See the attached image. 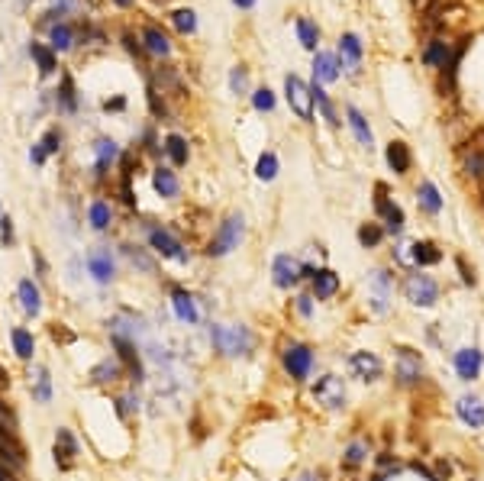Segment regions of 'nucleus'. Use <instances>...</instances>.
<instances>
[{
  "label": "nucleus",
  "mask_w": 484,
  "mask_h": 481,
  "mask_svg": "<svg viewBox=\"0 0 484 481\" xmlns=\"http://www.w3.org/2000/svg\"><path fill=\"white\" fill-rule=\"evenodd\" d=\"M114 404H116V413H120V417H129L133 410H139V397H136V391H133V394L116 397Z\"/></svg>",
  "instance_id": "49"
},
{
  "label": "nucleus",
  "mask_w": 484,
  "mask_h": 481,
  "mask_svg": "<svg viewBox=\"0 0 484 481\" xmlns=\"http://www.w3.org/2000/svg\"><path fill=\"white\" fill-rule=\"evenodd\" d=\"M32 259H36V272H39V278H49V265H46V259H42V252H36V249H32Z\"/></svg>",
  "instance_id": "56"
},
{
  "label": "nucleus",
  "mask_w": 484,
  "mask_h": 481,
  "mask_svg": "<svg viewBox=\"0 0 484 481\" xmlns=\"http://www.w3.org/2000/svg\"><path fill=\"white\" fill-rule=\"evenodd\" d=\"M423 375V362L413 349H401L397 352V382L401 384H416Z\"/></svg>",
  "instance_id": "16"
},
{
  "label": "nucleus",
  "mask_w": 484,
  "mask_h": 481,
  "mask_svg": "<svg viewBox=\"0 0 484 481\" xmlns=\"http://www.w3.org/2000/svg\"><path fill=\"white\" fill-rule=\"evenodd\" d=\"M0 423H7L10 430H16V413L10 410V404H4V401H0Z\"/></svg>",
  "instance_id": "54"
},
{
  "label": "nucleus",
  "mask_w": 484,
  "mask_h": 481,
  "mask_svg": "<svg viewBox=\"0 0 484 481\" xmlns=\"http://www.w3.org/2000/svg\"><path fill=\"white\" fill-rule=\"evenodd\" d=\"M229 87H233V94L249 91V68H246V65H236V68L229 71Z\"/></svg>",
  "instance_id": "46"
},
{
  "label": "nucleus",
  "mask_w": 484,
  "mask_h": 481,
  "mask_svg": "<svg viewBox=\"0 0 484 481\" xmlns=\"http://www.w3.org/2000/svg\"><path fill=\"white\" fill-rule=\"evenodd\" d=\"M120 249H123V255H126V259L133 262V265L143 268L145 275H155V262H152L149 255H145V249H139V245H120Z\"/></svg>",
  "instance_id": "43"
},
{
  "label": "nucleus",
  "mask_w": 484,
  "mask_h": 481,
  "mask_svg": "<svg viewBox=\"0 0 484 481\" xmlns=\"http://www.w3.org/2000/svg\"><path fill=\"white\" fill-rule=\"evenodd\" d=\"M242 233H246V220H242V214H229L226 220L219 223L217 233H213L210 245H207V255H213V259H223V255H229L233 249H239Z\"/></svg>",
  "instance_id": "2"
},
{
  "label": "nucleus",
  "mask_w": 484,
  "mask_h": 481,
  "mask_svg": "<svg viewBox=\"0 0 484 481\" xmlns=\"http://www.w3.org/2000/svg\"><path fill=\"white\" fill-rule=\"evenodd\" d=\"M123 378V365L116 359H104L91 368V382L94 384H110V382H120Z\"/></svg>",
  "instance_id": "32"
},
{
  "label": "nucleus",
  "mask_w": 484,
  "mask_h": 481,
  "mask_svg": "<svg viewBox=\"0 0 484 481\" xmlns=\"http://www.w3.org/2000/svg\"><path fill=\"white\" fill-rule=\"evenodd\" d=\"M410 259H413L416 265H436V262L442 259V252H439L432 243H413L410 245Z\"/></svg>",
  "instance_id": "40"
},
{
  "label": "nucleus",
  "mask_w": 484,
  "mask_h": 481,
  "mask_svg": "<svg viewBox=\"0 0 484 481\" xmlns=\"http://www.w3.org/2000/svg\"><path fill=\"white\" fill-rule=\"evenodd\" d=\"M30 55L32 61H36L39 75H52L55 65H59V59H55V52L46 46V42H30Z\"/></svg>",
  "instance_id": "33"
},
{
  "label": "nucleus",
  "mask_w": 484,
  "mask_h": 481,
  "mask_svg": "<svg viewBox=\"0 0 484 481\" xmlns=\"http://www.w3.org/2000/svg\"><path fill=\"white\" fill-rule=\"evenodd\" d=\"M39 145H42V152L46 155H55L61 149V130H49L46 136L39 139Z\"/></svg>",
  "instance_id": "50"
},
{
  "label": "nucleus",
  "mask_w": 484,
  "mask_h": 481,
  "mask_svg": "<svg viewBox=\"0 0 484 481\" xmlns=\"http://www.w3.org/2000/svg\"><path fill=\"white\" fill-rule=\"evenodd\" d=\"M381 239H385V229H381L378 223H362V226H358V243H362L365 249H375Z\"/></svg>",
  "instance_id": "44"
},
{
  "label": "nucleus",
  "mask_w": 484,
  "mask_h": 481,
  "mask_svg": "<svg viewBox=\"0 0 484 481\" xmlns=\"http://www.w3.org/2000/svg\"><path fill=\"white\" fill-rule=\"evenodd\" d=\"M349 368L362 378V382H378L381 375H385V365L375 352H352V359H349Z\"/></svg>",
  "instance_id": "13"
},
{
  "label": "nucleus",
  "mask_w": 484,
  "mask_h": 481,
  "mask_svg": "<svg viewBox=\"0 0 484 481\" xmlns=\"http://www.w3.org/2000/svg\"><path fill=\"white\" fill-rule=\"evenodd\" d=\"M416 200H420V207H423L426 214H439L442 210V197H439V188L432 181H423L416 188Z\"/></svg>",
  "instance_id": "36"
},
{
  "label": "nucleus",
  "mask_w": 484,
  "mask_h": 481,
  "mask_svg": "<svg viewBox=\"0 0 484 481\" xmlns=\"http://www.w3.org/2000/svg\"><path fill=\"white\" fill-rule=\"evenodd\" d=\"M481 365H484V355L478 349H459L455 352V372H459L461 382H471L481 375Z\"/></svg>",
  "instance_id": "17"
},
{
  "label": "nucleus",
  "mask_w": 484,
  "mask_h": 481,
  "mask_svg": "<svg viewBox=\"0 0 484 481\" xmlns=\"http://www.w3.org/2000/svg\"><path fill=\"white\" fill-rule=\"evenodd\" d=\"M30 378H32V401H36V404H49V401H52V378H49V368L32 365Z\"/></svg>",
  "instance_id": "25"
},
{
  "label": "nucleus",
  "mask_w": 484,
  "mask_h": 481,
  "mask_svg": "<svg viewBox=\"0 0 484 481\" xmlns=\"http://www.w3.org/2000/svg\"><path fill=\"white\" fill-rule=\"evenodd\" d=\"M310 300H313V298H307V294H303V298H297V310H301V313H303V317H310V313H313Z\"/></svg>",
  "instance_id": "57"
},
{
  "label": "nucleus",
  "mask_w": 484,
  "mask_h": 481,
  "mask_svg": "<svg viewBox=\"0 0 484 481\" xmlns=\"http://www.w3.org/2000/svg\"><path fill=\"white\" fill-rule=\"evenodd\" d=\"M368 300L375 313L387 310V300H391V275L387 272H371L368 278Z\"/></svg>",
  "instance_id": "14"
},
{
  "label": "nucleus",
  "mask_w": 484,
  "mask_h": 481,
  "mask_svg": "<svg viewBox=\"0 0 484 481\" xmlns=\"http://www.w3.org/2000/svg\"><path fill=\"white\" fill-rule=\"evenodd\" d=\"M145 97H149V107H152V114H155V116H162V120H165V116H168V107H165V100H159V91H155V87L149 85V94H145Z\"/></svg>",
  "instance_id": "53"
},
{
  "label": "nucleus",
  "mask_w": 484,
  "mask_h": 481,
  "mask_svg": "<svg viewBox=\"0 0 484 481\" xmlns=\"http://www.w3.org/2000/svg\"><path fill=\"white\" fill-rule=\"evenodd\" d=\"M152 188H155V194L165 200L178 197V191H181V184H178V175H174L168 165H159V169L152 171Z\"/></svg>",
  "instance_id": "21"
},
{
  "label": "nucleus",
  "mask_w": 484,
  "mask_h": 481,
  "mask_svg": "<svg viewBox=\"0 0 484 481\" xmlns=\"http://www.w3.org/2000/svg\"><path fill=\"white\" fill-rule=\"evenodd\" d=\"M432 4H436V0H413V7L420 10V13H426V10H432Z\"/></svg>",
  "instance_id": "60"
},
{
  "label": "nucleus",
  "mask_w": 484,
  "mask_h": 481,
  "mask_svg": "<svg viewBox=\"0 0 484 481\" xmlns=\"http://www.w3.org/2000/svg\"><path fill=\"white\" fill-rule=\"evenodd\" d=\"M143 42H145V52L152 55H159V59H165L168 52H171V42H168V36L159 30V26H145L143 30Z\"/></svg>",
  "instance_id": "30"
},
{
  "label": "nucleus",
  "mask_w": 484,
  "mask_h": 481,
  "mask_svg": "<svg viewBox=\"0 0 484 481\" xmlns=\"http://www.w3.org/2000/svg\"><path fill=\"white\" fill-rule=\"evenodd\" d=\"M284 94H288V104L301 120H313V94H310V85L297 75H288L284 78Z\"/></svg>",
  "instance_id": "6"
},
{
  "label": "nucleus",
  "mask_w": 484,
  "mask_h": 481,
  "mask_svg": "<svg viewBox=\"0 0 484 481\" xmlns=\"http://www.w3.org/2000/svg\"><path fill=\"white\" fill-rule=\"evenodd\" d=\"M114 4H116V7H123V10H129L133 4H136V0H114Z\"/></svg>",
  "instance_id": "64"
},
{
  "label": "nucleus",
  "mask_w": 484,
  "mask_h": 481,
  "mask_svg": "<svg viewBox=\"0 0 484 481\" xmlns=\"http://www.w3.org/2000/svg\"><path fill=\"white\" fill-rule=\"evenodd\" d=\"M46 159H49V155L46 152H42V145H32V149H30V162H32V165H46Z\"/></svg>",
  "instance_id": "55"
},
{
  "label": "nucleus",
  "mask_w": 484,
  "mask_h": 481,
  "mask_svg": "<svg viewBox=\"0 0 484 481\" xmlns=\"http://www.w3.org/2000/svg\"><path fill=\"white\" fill-rule=\"evenodd\" d=\"M252 104H255V110H262V114L274 110V91L272 87H258V91L252 94Z\"/></svg>",
  "instance_id": "47"
},
{
  "label": "nucleus",
  "mask_w": 484,
  "mask_h": 481,
  "mask_svg": "<svg viewBox=\"0 0 484 481\" xmlns=\"http://www.w3.org/2000/svg\"><path fill=\"white\" fill-rule=\"evenodd\" d=\"M123 42H126V49H129V52H136V55H143V52H145V49L139 46V42H136V39H133V36H123Z\"/></svg>",
  "instance_id": "58"
},
{
  "label": "nucleus",
  "mask_w": 484,
  "mask_h": 481,
  "mask_svg": "<svg viewBox=\"0 0 484 481\" xmlns=\"http://www.w3.org/2000/svg\"><path fill=\"white\" fill-rule=\"evenodd\" d=\"M313 294H317V300H326L333 298L336 291H339V275L336 272H329V268H320V272H313Z\"/></svg>",
  "instance_id": "28"
},
{
  "label": "nucleus",
  "mask_w": 484,
  "mask_h": 481,
  "mask_svg": "<svg viewBox=\"0 0 484 481\" xmlns=\"http://www.w3.org/2000/svg\"><path fill=\"white\" fill-rule=\"evenodd\" d=\"M375 207H378V217L385 220V229L387 233H394V236H401L404 233V210L394 200H387V197H378L375 200Z\"/></svg>",
  "instance_id": "22"
},
{
  "label": "nucleus",
  "mask_w": 484,
  "mask_h": 481,
  "mask_svg": "<svg viewBox=\"0 0 484 481\" xmlns=\"http://www.w3.org/2000/svg\"><path fill=\"white\" fill-rule=\"evenodd\" d=\"M123 107H126V100L123 97H114V100H107L104 104V110H123Z\"/></svg>",
  "instance_id": "59"
},
{
  "label": "nucleus",
  "mask_w": 484,
  "mask_h": 481,
  "mask_svg": "<svg viewBox=\"0 0 484 481\" xmlns=\"http://www.w3.org/2000/svg\"><path fill=\"white\" fill-rule=\"evenodd\" d=\"M59 94V107L68 110V114H75L78 110V94H75V81H71V75H61V91Z\"/></svg>",
  "instance_id": "42"
},
{
  "label": "nucleus",
  "mask_w": 484,
  "mask_h": 481,
  "mask_svg": "<svg viewBox=\"0 0 484 481\" xmlns=\"http://www.w3.org/2000/svg\"><path fill=\"white\" fill-rule=\"evenodd\" d=\"M110 343H114V349H116V362L129 368V378H133V384L139 388V384L145 382V362H143V352H139L136 339L110 336Z\"/></svg>",
  "instance_id": "4"
},
{
  "label": "nucleus",
  "mask_w": 484,
  "mask_h": 481,
  "mask_svg": "<svg viewBox=\"0 0 484 481\" xmlns=\"http://www.w3.org/2000/svg\"><path fill=\"white\" fill-rule=\"evenodd\" d=\"M171 23L178 32H184V36H190V32L197 30V13L194 10H174L171 13Z\"/></svg>",
  "instance_id": "45"
},
{
  "label": "nucleus",
  "mask_w": 484,
  "mask_h": 481,
  "mask_svg": "<svg viewBox=\"0 0 484 481\" xmlns=\"http://www.w3.org/2000/svg\"><path fill=\"white\" fill-rule=\"evenodd\" d=\"M339 78V55L333 52H317V59H313V81H336Z\"/></svg>",
  "instance_id": "24"
},
{
  "label": "nucleus",
  "mask_w": 484,
  "mask_h": 481,
  "mask_svg": "<svg viewBox=\"0 0 484 481\" xmlns=\"http://www.w3.org/2000/svg\"><path fill=\"white\" fill-rule=\"evenodd\" d=\"M10 343H13V352L20 355V359L32 362V355H36V339H32L30 329L13 327V329H10Z\"/></svg>",
  "instance_id": "29"
},
{
  "label": "nucleus",
  "mask_w": 484,
  "mask_h": 481,
  "mask_svg": "<svg viewBox=\"0 0 484 481\" xmlns=\"http://www.w3.org/2000/svg\"><path fill=\"white\" fill-rule=\"evenodd\" d=\"M0 462H4V465H13V468H23L26 465L23 443L16 439V433L7 427V423H0Z\"/></svg>",
  "instance_id": "10"
},
{
  "label": "nucleus",
  "mask_w": 484,
  "mask_h": 481,
  "mask_svg": "<svg viewBox=\"0 0 484 481\" xmlns=\"http://www.w3.org/2000/svg\"><path fill=\"white\" fill-rule=\"evenodd\" d=\"M171 310H174V317L181 323H188V327H194L197 320H200V313H197V300H194V294H188L184 288H178L174 284L171 288Z\"/></svg>",
  "instance_id": "15"
},
{
  "label": "nucleus",
  "mask_w": 484,
  "mask_h": 481,
  "mask_svg": "<svg viewBox=\"0 0 484 481\" xmlns=\"http://www.w3.org/2000/svg\"><path fill=\"white\" fill-rule=\"evenodd\" d=\"M365 456H368V446H365V443H352V446L346 449V465H349V468L362 465Z\"/></svg>",
  "instance_id": "48"
},
{
  "label": "nucleus",
  "mask_w": 484,
  "mask_h": 481,
  "mask_svg": "<svg viewBox=\"0 0 484 481\" xmlns=\"http://www.w3.org/2000/svg\"><path fill=\"white\" fill-rule=\"evenodd\" d=\"M404 294L416 307H432L439 300V284L430 275H410L407 284H404Z\"/></svg>",
  "instance_id": "7"
},
{
  "label": "nucleus",
  "mask_w": 484,
  "mask_h": 481,
  "mask_svg": "<svg viewBox=\"0 0 484 481\" xmlns=\"http://www.w3.org/2000/svg\"><path fill=\"white\" fill-rule=\"evenodd\" d=\"M362 39L356 36V32H346V36L339 39V55H342V65H346V71H352L356 75L358 65H362Z\"/></svg>",
  "instance_id": "20"
},
{
  "label": "nucleus",
  "mask_w": 484,
  "mask_h": 481,
  "mask_svg": "<svg viewBox=\"0 0 484 481\" xmlns=\"http://www.w3.org/2000/svg\"><path fill=\"white\" fill-rule=\"evenodd\" d=\"M284 368H288V375L294 378V382H303V378L310 375V368H313V352L307 349V346H301V343L288 346V349H284Z\"/></svg>",
  "instance_id": "9"
},
{
  "label": "nucleus",
  "mask_w": 484,
  "mask_h": 481,
  "mask_svg": "<svg viewBox=\"0 0 484 481\" xmlns=\"http://www.w3.org/2000/svg\"><path fill=\"white\" fill-rule=\"evenodd\" d=\"M165 152H168V159H171V165H188V155H190V149H188V139L184 136H178V133H168L165 136Z\"/></svg>",
  "instance_id": "34"
},
{
  "label": "nucleus",
  "mask_w": 484,
  "mask_h": 481,
  "mask_svg": "<svg viewBox=\"0 0 484 481\" xmlns=\"http://www.w3.org/2000/svg\"><path fill=\"white\" fill-rule=\"evenodd\" d=\"M4 388H10V375L4 372V365H0V391H4Z\"/></svg>",
  "instance_id": "63"
},
{
  "label": "nucleus",
  "mask_w": 484,
  "mask_h": 481,
  "mask_svg": "<svg viewBox=\"0 0 484 481\" xmlns=\"http://www.w3.org/2000/svg\"><path fill=\"white\" fill-rule=\"evenodd\" d=\"M301 268L303 265L294 255H274V262H272L274 284H278V288H294V284L301 281Z\"/></svg>",
  "instance_id": "12"
},
{
  "label": "nucleus",
  "mask_w": 484,
  "mask_h": 481,
  "mask_svg": "<svg viewBox=\"0 0 484 481\" xmlns=\"http://www.w3.org/2000/svg\"><path fill=\"white\" fill-rule=\"evenodd\" d=\"M310 94H313V104H317L320 114H323V120H329V126H339V116H336L333 100L326 97V91L320 87V81H313V85H310Z\"/></svg>",
  "instance_id": "37"
},
{
  "label": "nucleus",
  "mask_w": 484,
  "mask_h": 481,
  "mask_svg": "<svg viewBox=\"0 0 484 481\" xmlns=\"http://www.w3.org/2000/svg\"><path fill=\"white\" fill-rule=\"evenodd\" d=\"M94 155H97V165H94V175H107V169L114 165L116 159H120V145L114 142V139H107V136H100L97 142H94Z\"/></svg>",
  "instance_id": "23"
},
{
  "label": "nucleus",
  "mask_w": 484,
  "mask_h": 481,
  "mask_svg": "<svg viewBox=\"0 0 484 481\" xmlns=\"http://www.w3.org/2000/svg\"><path fill=\"white\" fill-rule=\"evenodd\" d=\"M313 397H317V404H323L326 410H339V407L346 404V384H342V378H336V375H326V378H320V382L313 384Z\"/></svg>",
  "instance_id": "8"
},
{
  "label": "nucleus",
  "mask_w": 484,
  "mask_h": 481,
  "mask_svg": "<svg viewBox=\"0 0 484 481\" xmlns=\"http://www.w3.org/2000/svg\"><path fill=\"white\" fill-rule=\"evenodd\" d=\"M84 262H87V272L97 284H110L116 278V262L110 255V249H91Z\"/></svg>",
  "instance_id": "11"
},
{
  "label": "nucleus",
  "mask_w": 484,
  "mask_h": 481,
  "mask_svg": "<svg viewBox=\"0 0 484 481\" xmlns=\"http://www.w3.org/2000/svg\"><path fill=\"white\" fill-rule=\"evenodd\" d=\"M0 481H16V475L10 472V468L4 465V462H0Z\"/></svg>",
  "instance_id": "61"
},
{
  "label": "nucleus",
  "mask_w": 484,
  "mask_h": 481,
  "mask_svg": "<svg viewBox=\"0 0 484 481\" xmlns=\"http://www.w3.org/2000/svg\"><path fill=\"white\" fill-rule=\"evenodd\" d=\"M465 171L481 178L484 175V152H468L465 155Z\"/></svg>",
  "instance_id": "51"
},
{
  "label": "nucleus",
  "mask_w": 484,
  "mask_h": 481,
  "mask_svg": "<svg viewBox=\"0 0 484 481\" xmlns=\"http://www.w3.org/2000/svg\"><path fill=\"white\" fill-rule=\"evenodd\" d=\"M149 245H152V252H159L162 259L181 262V265L190 259V252L184 249V243L165 226H149Z\"/></svg>",
  "instance_id": "3"
},
{
  "label": "nucleus",
  "mask_w": 484,
  "mask_h": 481,
  "mask_svg": "<svg viewBox=\"0 0 484 481\" xmlns=\"http://www.w3.org/2000/svg\"><path fill=\"white\" fill-rule=\"evenodd\" d=\"M387 165H391V171L394 175H407L410 171V145L407 142H401V139H394L391 145H387Z\"/></svg>",
  "instance_id": "26"
},
{
  "label": "nucleus",
  "mask_w": 484,
  "mask_h": 481,
  "mask_svg": "<svg viewBox=\"0 0 484 481\" xmlns=\"http://www.w3.org/2000/svg\"><path fill=\"white\" fill-rule=\"evenodd\" d=\"M455 407H459L461 423H468L471 430H481L484 427V404L478 401V397H461Z\"/></svg>",
  "instance_id": "27"
},
{
  "label": "nucleus",
  "mask_w": 484,
  "mask_h": 481,
  "mask_svg": "<svg viewBox=\"0 0 484 481\" xmlns=\"http://www.w3.org/2000/svg\"><path fill=\"white\" fill-rule=\"evenodd\" d=\"M233 4H236V7H239V10H252V7H255V4H258V0H233Z\"/></svg>",
  "instance_id": "62"
},
{
  "label": "nucleus",
  "mask_w": 484,
  "mask_h": 481,
  "mask_svg": "<svg viewBox=\"0 0 484 481\" xmlns=\"http://www.w3.org/2000/svg\"><path fill=\"white\" fill-rule=\"evenodd\" d=\"M297 36H301V46L303 49H317V42H320V30H317V23H313L310 16H297Z\"/></svg>",
  "instance_id": "39"
},
{
  "label": "nucleus",
  "mask_w": 484,
  "mask_h": 481,
  "mask_svg": "<svg viewBox=\"0 0 484 481\" xmlns=\"http://www.w3.org/2000/svg\"><path fill=\"white\" fill-rule=\"evenodd\" d=\"M346 116H349V126H352V133H356L358 145H365V149H371V142H375V136H371V126L368 120L362 116V110L358 107H346Z\"/></svg>",
  "instance_id": "31"
},
{
  "label": "nucleus",
  "mask_w": 484,
  "mask_h": 481,
  "mask_svg": "<svg viewBox=\"0 0 484 481\" xmlns=\"http://www.w3.org/2000/svg\"><path fill=\"white\" fill-rule=\"evenodd\" d=\"M210 343L217 352L236 359V355H249L252 346H255V336L249 333V327H219V323H210Z\"/></svg>",
  "instance_id": "1"
},
{
  "label": "nucleus",
  "mask_w": 484,
  "mask_h": 481,
  "mask_svg": "<svg viewBox=\"0 0 484 481\" xmlns=\"http://www.w3.org/2000/svg\"><path fill=\"white\" fill-rule=\"evenodd\" d=\"M255 178H258V181H274V178H278V155H274V152H262V155H258Z\"/></svg>",
  "instance_id": "41"
},
{
  "label": "nucleus",
  "mask_w": 484,
  "mask_h": 481,
  "mask_svg": "<svg viewBox=\"0 0 484 481\" xmlns=\"http://www.w3.org/2000/svg\"><path fill=\"white\" fill-rule=\"evenodd\" d=\"M78 456V439L75 433H71L68 427H61L59 433H55V462H59L61 468H68L71 462H75Z\"/></svg>",
  "instance_id": "19"
},
{
  "label": "nucleus",
  "mask_w": 484,
  "mask_h": 481,
  "mask_svg": "<svg viewBox=\"0 0 484 481\" xmlns=\"http://www.w3.org/2000/svg\"><path fill=\"white\" fill-rule=\"evenodd\" d=\"M16 298H20L23 313H30V317L42 313V294H39V284L32 281V278H23V281L16 284Z\"/></svg>",
  "instance_id": "18"
},
{
  "label": "nucleus",
  "mask_w": 484,
  "mask_h": 481,
  "mask_svg": "<svg viewBox=\"0 0 484 481\" xmlns=\"http://www.w3.org/2000/svg\"><path fill=\"white\" fill-rule=\"evenodd\" d=\"M13 239H16V233H13V220H10L7 214H0V243L7 245H13Z\"/></svg>",
  "instance_id": "52"
},
{
  "label": "nucleus",
  "mask_w": 484,
  "mask_h": 481,
  "mask_svg": "<svg viewBox=\"0 0 484 481\" xmlns=\"http://www.w3.org/2000/svg\"><path fill=\"white\" fill-rule=\"evenodd\" d=\"M461 49H465V42H459V46L452 49V42H446V39H430L426 49H423V61L430 68H449V78H452Z\"/></svg>",
  "instance_id": "5"
},
{
  "label": "nucleus",
  "mask_w": 484,
  "mask_h": 481,
  "mask_svg": "<svg viewBox=\"0 0 484 481\" xmlns=\"http://www.w3.org/2000/svg\"><path fill=\"white\" fill-rule=\"evenodd\" d=\"M71 42H75V30H71L68 23H55L52 30H49V49H52V52H68Z\"/></svg>",
  "instance_id": "35"
},
{
  "label": "nucleus",
  "mask_w": 484,
  "mask_h": 481,
  "mask_svg": "<svg viewBox=\"0 0 484 481\" xmlns=\"http://www.w3.org/2000/svg\"><path fill=\"white\" fill-rule=\"evenodd\" d=\"M110 220H114L110 204H107V200H91V207H87V223H91L94 229H107Z\"/></svg>",
  "instance_id": "38"
}]
</instances>
